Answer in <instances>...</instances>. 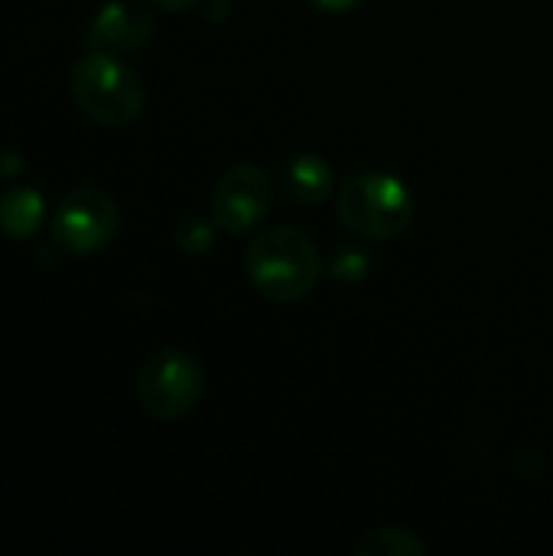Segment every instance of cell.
I'll return each instance as SVG.
<instances>
[{
  "label": "cell",
  "instance_id": "cell-1",
  "mask_svg": "<svg viewBox=\"0 0 553 556\" xmlns=\"http://www.w3.org/2000/svg\"><path fill=\"white\" fill-rule=\"evenodd\" d=\"M251 287L271 303L303 300L323 274L316 241L297 225H267L244 251Z\"/></svg>",
  "mask_w": 553,
  "mask_h": 556
},
{
  "label": "cell",
  "instance_id": "cell-12",
  "mask_svg": "<svg viewBox=\"0 0 553 556\" xmlns=\"http://www.w3.org/2000/svg\"><path fill=\"white\" fill-rule=\"evenodd\" d=\"M368 267H372V257L362 251V248H339L332 254V277L336 280H345V283H359L368 277Z\"/></svg>",
  "mask_w": 553,
  "mask_h": 556
},
{
  "label": "cell",
  "instance_id": "cell-9",
  "mask_svg": "<svg viewBox=\"0 0 553 556\" xmlns=\"http://www.w3.org/2000/svg\"><path fill=\"white\" fill-rule=\"evenodd\" d=\"M46 202L33 186H13L0 195V231L13 241H26L39 231Z\"/></svg>",
  "mask_w": 553,
  "mask_h": 556
},
{
  "label": "cell",
  "instance_id": "cell-5",
  "mask_svg": "<svg viewBox=\"0 0 553 556\" xmlns=\"http://www.w3.org/2000/svg\"><path fill=\"white\" fill-rule=\"evenodd\" d=\"M121 228V212L104 189L78 186L72 189L52 215V244L68 254L104 251Z\"/></svg>",
  "mask_w": 553,
  "mask_h": 556
},
{
  "label": "cell",
  "instance_id": "cell-6",
  "mask_svg": "<svg viewBox=\"0 0 553 556\" xmlns=\"http://www.w3.org/2000/svg\"><path fill=\"white\" fill-rule=\"evenodd\" d=\"M274 205V186L264 166L244 160L228 166L212 189V222L225 235H244L257 228Z\"/></svg>",
  "mask_w": 553,
  "mask_h": 556
},
{
  "label": "cell",
  "instance_id": "cell-7",
  "mask_svg": "<svg viewBox=\"0 0 553 556\" xmlns=\"http://www.w3.org/2000/svg\"><path fill=\"white\" fill-rule=\"evenodd\" d=\"M153 29H156L153 16L124 0H111L91 16V39L108 52L143 49L153 39Z\"/></svg>",
  "mask_w": 553,
  "mask_h": 556
},
{
  "label": "cell",
  "instance_id": "cell-8",
  "mask_svg": "<svg viewBox=\"0 0 553 556\" xmlns=\"http://www.w3.org/2000/svg\"><path fill=\"white\" fill-rule=\"evenodd\" d=\"M284 189L297 205H319L336 192V173L323 156L300 153L284 169Z\"/></svg>",
  "mask_w": 553,
  "mask_h": 556
},
{
  "label": "cell",
  "instance_id": "cell-14",
  "mask_svg": "<svg viewBox=\"0 0 553 556\" xmlns=\"http://www.w3.org/2000/svg\"><path fill=\"white\" fill-rule=\"evenodd\" d=\"M150 7L156 10H169V13H183V10H192L199 0H147Z\"/></svg>",
  "mask_w": 553,
  "mask_h": 556
},
{
  "label": "cell",
  "instance_id": "cell-2",
  "mask_svg": "<svg viewBox=\"0 0 553 556\" xmlns=\"http://www.w3.org/2000/svg\"><path fill=\"white\" fill-rule=\"evenodd\" d=\"M336 215L345 231L365 241H391L417 218L414 192L391 173H355L336 192Z\"/></svg>",
  "mask_w": 553,
  "mask_h": 556
},
{
  "label": "cell",
  "instance_id": "cell-3",
  "mask_svg": "<svg viewBox=\"0 0 553 556\" xmlns=\"http://www.w3.org/2000/svg\"><path fill=\"white\" fill-rule=\"evenodd\" d=\"M68 88L78 111L101 127H127L143 114L147 104V85L137 68L108 49L81 55L72 65Z\"/></svg>",
  "mask_w": 553,
  "mask_h": 556
},
{
  "label": "cell",
  "instance_id": "cell-13",
  "mask_svg": "<svg viewBox=\"0 0 553 556\" xmlns=\"http://www.w3.org/2000/svg\"><path fill=\"white\" fill-rule=\"evenodd\" d=\"M313 7H319L323 13H349V10H355L362 0H310Z\"/></svg>",
  "mask_w": 553,
  "mask_h": 556
},
{
  "label": "cell",
  "instance_id": "cell-10",
  "mask_svg": "<svg viewBox=\"0 0 553 556\" xmlns=\"http://www.w3.org/2000/svg\"><path fill=\"white\" fill-rule=\"evenodd\" d=\"M359 556H420L427 554V544L411 534L407 528H375L368 531L359 544H355Z\"/></svg>",
  "mask_w": 553,
  "mask_h": 556
},
{
  "label": "cell",
  "instance_id": "cell-11",
  "mask_svg": "<svg viewBox=\"0 0 553 556\" xmlns=\"http://www.w3.org/2000/svg\"><path fill=\"white\" fill-rule=\"evenodd\" d=\"M215 228L218 225L209 222V218H202V215H186V218H179L173 238H176L179 251H186V254H205L212 248V241H215Z\"/></svg>",
  "mask_w": 553,
  "mask_h": 556
},
{
  "label": "cell",
  "instance_id": "cell-4",
  "mask_svg": "<svg viewBox=\"0 0 553 556\" xmlns=\"http://www.w3.org/2000/svg\"><path fill=\"white\" fill-rule=\"evenodd\" d=\"M134 391L153 420L173 424L199 407L205 394V368L186 349H160L140 365Z\"/></svg>",
  "mask_w": 553,
  "mask_h": 556
}]
</instances>
